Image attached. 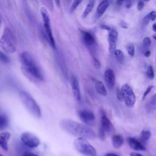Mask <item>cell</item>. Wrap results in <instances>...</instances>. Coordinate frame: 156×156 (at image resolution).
Masks as SVG:
<instances>
[{"label":"cell","mask_w":156,"mask_h":156,"mask_svg":"<svg viewBox=\"0 0 156 156\" xmlns=\"http://www.w3.org/2000/svg\"><path fill=\"white\" fill-rule=\"evenodd\" d=\"M120 26H121V27H122V28H124V29H127V24H126L125 22H124V21H121V22Z\"/></svg>","instance_id":"obj_39"},{"label":"cell","mask_w":156,"mask_h":156,"mask_svg":"<svg viewBox=\"0 0 156 156\" xmlns=\"http://www.w3.org/2000/svg\"><path fill=\"white\" fill-rule=\"evenodd\" d=\"M83 42L87 46H91L96 43V40L93 35L89 32L80 30Z\"/></svg>","instance_id":"obj_16"},{"label":"cell","mask_w":156,"mask_h":156,"mask_svg":"<svg viewBox=\"0 0 156 156\" xmlns=\"http://www.w3.org/2000/svg\"><path fill=\"white\" fill-rule=\"evenodd\" d=\"M100 113V124L99 130V137L101 140H104L106 135L113 134L115 129L112 122L108 118L103 108L99 110Z\"/></svg>","instance_id":"obj_5"},{"label":"cell","mask_w":156,"mask_h":156,"mask_svg":"<svg viewBox=\"0 0 156 156\" xmlns=\"http://www.w3.org/2000/svg\"><path fill=\"white\" fill-rule=\"evenodd\" d=\"M118 37V32L115 29H112L108 35V41L109 44L108 51L110 55H113L116 49V41Z\"/></svg>","instance_id":"obj_10"},{"label":"cell","mask_w":156,"mask_h":156,"mask_svg":"<svg viewBox=\"0 0 156 156\" xmlns=\"http://www.w3.org/2000/svg\"><path fill=\"white\" fill-rule=\"evenodd\" d=\"M100 27L102 29H104V30H108V31H110L112 29L111 27L109 26L106 25V24H101L100 26Z\"/></svg>","instance_id":"obj_38"},{"label":"cell","mask_w":156,"mask_h":156,"mask_svg":"<svg viewBox=\"0 0 156 156\" xmlns=\"http://www.w3.org/2000/svg\"><path fill=\"white\" fill-rule=\"evenodd\" d=\"M144 55L145 57H149V56L151 55V52H150V51L146 50V51L144 52Z\"/></svg>","instance_id":"obj_41"},{"label":"cell","mask_w":156,"mask_h":156,"mask_svg":"<svg viewBox=\"0 0 156 156\" xmlns=\"http://www.w3.org/2000/svg\"><path fill=\"white\" fill-rule=\"evenodd\" d=\"M104 156H119V155H118L114 153H107Z\"/></svg>","instance_id":"obj_43"},{"label":"cell","mask_w":156,"mask_h":156,"mask_svg":"<svg viewBox=\"0 0 156 156\" xmlns=\"http://www.w3.org/2000/svg\"><path fill=\"white\" fill-rule=\"evenodd\" d=\"M151 136V132L149 130H143L140 135V141L143 143L147 141Z\"/></svg>","instance_id":"obj_24"},{"label":"cell","mask_w":156,"mask_h":156,"mask_svg":"<svg viewBox=\"0 0 156 156\" xmlns=\"http://www.w3.org/2000/svg\"><path fill=\"white\" fill-rule=\"evenodd\" d=\"M40 13H41L42 20H43L47 40H48V42L49 43V44L51 45V46L53 49H56V43H55L53 34H52L51 20H50V17H49L48 12L45 7H43L40 9Z\"/></svg>","instance_id":"obj_7"},{"label":"cell","mask_w":156,"mask_h":156,"mask_svg":"<svg viewBox=\"0 0 156 156\" xmlns=\"http://www.w3.org/2000/svg\"><path fill=\"white\" fill-rule=\"evenodd\" d=\"M121 90L126 105L128 107H132L135 103L136 98L132 88L128 84L125 83L122 86Z\"/></svg>","instance_id":"obj_8"},{"label":"cell","mask_w":156,"mask_h":156,"mask_svg":"<svg viewBox=\"0 0 156 156\" xmlns=\"http://www.w3.org/2000/svg\"><path fill=\"white\" fill-rule=\"evenodd\" d=\"M150 19H149V17L148 16V15H146L143 19V24L144 25V26H146L150 21Z\"/></svg>","instance_id":"obj_35"},{"label":"cell","mask_w":156,"mask_h":156,"mask_svg":"<svg viewBox=\"0 0 156 156\" xmlns=\"http://www.w3.org/2000/svg\"><path fill=\"white\" fill-rule=\"evenodd\" d=\"M130 156H143V155H141V154H139V153L133 152H131V153L130 154Z\"/></svg>","instance_id":"obj_40"},{"label":"cell","mask_w":156,"mask_h":156,"mask_svg":"<svg viewBox=\"0 0 156 156\" xmlns=\"http://www.w3.org/2000/svg\"><path fill=\"white\" fill-rule=\"evenodd\" d=\"M124 142V139L122 136L119 134L113 135L112 137V144L114 148L119 149L120 148Z\"/></svg>","instance_id":"obj_18"},{"label":"cell","mask_w":156,"mask_h":156,"mask_svg":"<svg viewBox=\"0 0 156 156\" xmlns=\"http://www.w3.org/2000/svg\"><path fill=\"white\" fill-rule=\"evenodd\" d=\"M113 55L116 58V59L120 63H123L125 61V56L123 52L120 49H116L114 52Z\"/></svg>","instance_id":"obj_22"},{"label":"cell","mask_w":156,"mask_h":156,"mask_svg":"<svg viewBox=\"0 0 156 156\" xmlns=\"http://www.w3.org/2000/svg\"><path fill=\"white\" fill-rule=\"evenodd\" d=\"M74 146L76 151L84 156H97L95 148L82 137H78L74 141Z\"/></svg>","instance_id":"obj_6"},{"label":"cell","mask_w":156,"mask_h":156,"mask_svg":"<svg viewBox=\"0 0 156 156\" xmlns=\"http://www.w3.org/2000/svg\"><path fill=\"white\" fill-rule=\"evenodd\" d=\"M147 15H148L151 21H153L156 19V12L155 11H152L150 13H149Z\"/></svg>","instance_id":"obj_33"},{"label":"cell","mask_w":156,"mask_h":156,"mask_svg":"<svg viewBox=\"0 0 156 156\" xmlns=\"http://www.w3.org/2000/svg\"><path fill=\"white\" fill-rule=\"evenodd\" d=\"M152 29L154 32H156V23H154L153 25H152Z\"/></svg>","instance_id":"obj_44"},{"label":"cell","mask_w":156,"mask_h":156,"mask_svg":"<svg viewBox=\"0 0 156 156\" xmlns=\"http://www.w3.org/2000/svg\"><path fill=\"white\" fill-rule=\"evenodd\" d=\"M20 60L22 72L29 79L35 82L43 81V76L30 53L26 51L21 53Z\"/></svg>","instance_id":"obj_2"},{"label":"cell","mask_w":156,"mask_h":156,"mask_svg":"<svg viewBox=\"0 0 156 156\" xmlns=\"http://www.w3.org/2000/svg\"><path fill=\"white\" fill-rule=\"evenodd\" d=\"M146 108L148 112H151L156 109V93L152 96L149 102L146 105Z\"/></svg>","instance_id":"obj_21"},{"label":"cell","mask_w":156,"mask_h":156,"mask_svg":"<svg viewBox=\"0 0 156 156\" xmlns=\"http://www.w3.org/2000/svg\"><path fill=\"white\" fill-rule=\"evenodd\" d=\"M82 1L83 0H74L70 7V12H74L76 9V8L80 4Z\"/></svg>","instance_id":"obj_26"},{"label":"cell","mask_w":156,"mask_h":156,"mask_svg":"<svg viewBox=\"0 0 156 156\" xmlns=\"http://www.w3.org/2000/svg\"><path fill=\"white\" fill-rule=\"evenodd\" d=\"M146 75L147 77L150 79H153L154 78V72L152 66H149L146 71Z\"/></svg>","instance_id":"obj_28"},{"label":"cell","mask_w":156,"mask_h":156,"mask_svg":"<svg viewBox=\"0 0 156 156\" xmlns=\"http://www.w3.org/2000/svg\"><path fill=\"white\" fill-rule=\"evenodd\" d=\"M20 139L25 145L31 148L37 147L40 144V140L38 137L30 132H23L21 135Z\"/></svg>","instance_id":"obj_9"},{"label":"cell","mask_w":156,"mask_h":156,"mask_svg":"<svg viewBox=\"0 0 156 156\" xmlns=\"http://www.w3.org/2000/svg\"><path fill=\"white\" fill-rule=\"evenodd\" d=\"M109 5V1L108 0H102L98 5L96 9V16L98 18L101 16Z\"/></svg>","instance_id":"obj_17"},{"label":"cell","mask_w":156,"mask_h":156,"mask_svg":"<svg viewBox=\"0 0 156 156\" xmlns=\"http://www.w3.org/2000/svg\"><path fill=\"white\" fill-rule=\"evenodd\" d=\"M22 156H38V155H37L36 154L33 153V152H29V151H26L23 153Z\"/></svg>","instance_id":"obj_37"},{"label":"cell","mask_w":156,"mask_h":156,"mask_svg":"<svg viewBox=\"0 0 156 156\" xmlns=\"http://www.w3.org/2000/svg\"><path fill=\"white\" fill-rule=\"evenodd\" d=\"M154 88V86L153 85H149L147 88V89L145 90V91H144V94H143V99L144 100L145 98H146V97L147 96V95L151 92V91L152 90V89Z\"/></svg>","instance_id":"obj_32"},{"label":"cell","mask_w":156,"mask_h":156,"mask_svg":"<svg viewBox=\"0 0 156 156\" xmlns=\"http://www.w3.org/2000/svg\"><path fill=\"white\" fill-rule=\"evenodd\" d=\"M0 59L1 62L4 63H9L10 62V59L9 57L2 51H1L0 52Z\"/></svg>","instance_id":"obj_27"},{"label":"cell","mask_w":156,"mask_h":156,"mask_svg":"<svg viewBox=\"0 0 156 156\" xmlns=\"http://www.w3.org/2000/svg\"><path fill=\"white\" fill-rule=\"evenodd\" d=\"M19 97L26 108L34 116L40 118L41 112L40 108L33 97L24 90L19 92Z\"/></svg>","instance_id":"obj_4"},{"label":"cell","mask_w":156,"mask_h":156,"mask_svg":"<svg viewBox=\"0 0 156 156\" xmlns=\"http://www.w3.org/2000/svg\"><path fill=\"white\" fill-rule=\"evenodd\" d=\"M134 0H126V7L127 9H130L133 2Z\"/></svg>","instance_id":"obj_36"},{"label":"cell","mask_w":156,"mask_h":156,"mask_svg":"<svg viewBox=\"0 0 156 156\" xmlns=\"http://www.w3.org/2000/svg\"><path fill=\"white\" fill-rule=\"evenodd\" d=\"M127 141L129 146L133 150H135V151L146 150V148L144 146L143 144V143L140 141H138L134 138L128 137L127 138Z\"/></svg>","instance_id":"obj_14"},{"label":"cell","mask_w":156,"mask_h":156,"mask_svg":"<svg viewBox=\"0 0 156 156\" xmlns=\"http://www.w3.org/2000/svg\"><path fill=\"white\" fill-rule=\"evenodd\" d=\"M70 83L74 99L77 101H80L81 100V93L77 79L75 76H72L70 79Z\"/></svg>","instance_id":"obj_11"},{"label":"cell","mask_w":156,"mask_h":156,"mask_svg":"<svg viewBox=\"0 0 156 156\" xmlns=\"http://www.w3.org/2000/svg\"><path fill=\"white\" fill-rule=\"evenodd\" d=\"M151 44V40L149 37H145L144 38L143 40V45L144 48H147Z\"/></svg>","instance_id":"obj_29"},{"label":"cell","mask_w":156,"mask_h":156,"mask_svg":"<svg viewBox=\"0 0 156 156\" xmlns=\"http://www.w3.org/2000/svg\"><path fill=\"white\" fill-rule=\"evenodd\" d=\"M60 126L63 130L73 136L88 140L96 138V133L91 127L71 119H62Z\"/></svg>","instance_id":"obj_1"},{"label":"cell","mask_w":156,"mask_h":156,"mask_svg":"<svg viewBox=\"0 0 156 156\" xmlns=\"http://www.w3.org/2000/svg\"><path fill=\"white\" fill-rule=\"evenodd\" d=\"M1 156H3V155H2V154H1Z\"/></svg>","instance_id":"obj_48"},{"label":"cell","mask_w":156,"mask_h":156,"mask_svg":"<svg viewBox=\"0 0 156 156\" xmlns=\"http://www.w3.org/2000/svg\"><path fill=\"white\" fill-rule=\"evenodd\" d=\"M125 1H126V0H116V4H117L118 5H121L122 4V3H123Z\"/></svg>","instance_id":"obj_42"},{"label":"cell","mask_w":156,"mask_h":156,"mask_svg":"<svg viewBox=\"0 0 156 156\" xmlns=\"http://www.w3.org/2000/svg\"><path fill=\"white\" fill-rule=\"evenodd\" d=\"M9 120L8 118L5 114H1L0 116V129L3 130L8 126Z\"/></svg>","instance_id":"obj_23"},{"label":"cell","mask_w":156,"mask_h":156,"mask_svg":"<svg viewBox=\"0 0 156 156\" xmlns=\"http://www.w3.org/2000/svg\"><path fill=\"white\" fill-rule=\"evenodd\" d=\"M153 38L156 40V35H154V36H153Z\"/></svg>","instance_id":"obj_46"},{"label":"cell","mask_w":156,"mask_h":156,"mask_svg":"<svg viewBox=\"0 0 156 156\" xmlns=\"http://www.w3.org/2000/svg\"><path fill=\"white\" fill-rule=\"evenodd\" d=\"M16 40L15 35L8 27H5L0 40L1 49L6 53L12 54L16 51Z\"/></svg>","instance_id":"obj_3"},{"label":"cell","mask_w":156,"mask_h":156,"mask_svg":"<svg viewBox=\"0 0 156 156\" xmlns=\"http://www.w3.org/2000/svg\"><path fill=\"white\" fill-rule=\"evenodd\" d=\"M79 116L81 121L87 124L92 122L95 119L94 113L88 110H83L79 111Z\"/></svg>","instance_id":"obj_12"},{"label":"cell","mask_w":156,"mask_h":156,"mask_svg":"<svg viewBox=\"0 0 156 156\" xmlns=\"http://www.w3.org/2000/svg\"><path fill=\"white\" fill-rule=\"evenodd\" d=\"M144 2L141 0L139 1L138 4H137V9L138 10L141 11L143 10V9L144 8Z\"/></svg>","instance_id":"obj_34"},{"label":"cell","mask_w":156,"mask_h":156,"mask_svg":"<svg viewBox=\"0 0 156 156\" xmlns=\"http://www.w3.org/2000/svg\"><path fill=\"white\" fill-rule=\"evenodd\" d=\"M116 98L119 101H123V97H122V94L121 92V90L119 89H116Z\"/></svg>","instance_id":"obj_31"},{"label":"cell","mask_w":156,"mask_h":156,"mask_svg":"<svg viewBox=\"0 0 156 156\" xmlns=\"http://www.w3.org/2000/svg\"><path fill=\"white\" fill-rule=\"evenodd\" d=\"M95 88L96 91L102 96H106L107 95V91L105 86L102 82L96 80L95 82Z\"/></svg>","instance_id":"obj_19"},{"label":"cell","mask_w":156,"mask_h":156,"mask_svg":"<svg viewBox=\"0 0 156 156\" xmlns=\"http://www.w3.org/2000/svg\"><path fill=\"white\" fill-rule=\"evenodd\" d=\"M55 3L57 4V5H60V0H54Z\"/></svg>","instance_id":"obj_45"},{"label":"cell","mask_w":156,"mask_h":156,"mask_svg":"<svg viewBox=\"0 0 156 156\" xmlns=\"http://www.w3.org/2000/svg\"><path fill=\"white\" fill-rule=\"evenodd\" d=\"M93 64L94 67L96 69H99L101 68V63L99 62V60L94 56L93 57Z\"/></svg>","instance_id":"obj_30"},{"label":"cell","mask_w":156,"mask_h":156,"mask_svg":"<svg viewBox=\"0 0 156 156\" xmlns=\"http://www.w3.org/2000/svg\"><path fill=\"white\" fill-rule=\"evenodd\" d=\"M104 79L107 87L112 89L115 84V76L112 69L107 68L104 73Z\"/></svg>","instance_id":"obj_13"},{"label":"cell","mask_w":156,"mask_h":156,"mask_svg":"<svg viewBox=\"0 0 156 156\" xmlns=\"http://www.w3.org/2000/svg\"><path fill=\"white\" fill-rule=\"evenodd\" d=\"M94 3H95L94 0H90L88 2L87 5H86V7L85 8L84 11L82 13V18H85L91 12L93 9L94 7Z\"/></svg>","instance_id":"obj_20"},{"label":"cell","mask_w":156,"mask_h":156,"mask_svg":"<svg viewBox=\"0 0 156 156\" xmlns=\"http://www.w3.org/2000/svg\"><path fill=\"white\" fill-rule=\"evenodd\" d=\"M145 1H150V0H144Z\"/></svg>","instance_id":"obj_47"},{"label":"cell","mask_w":156,"mask_h":156,"mask_svg":"<svg viewBox=\"0 0 156 156\" xmlns=\"http://www.w3.org/2000/svg\"><path fill=\"white\" fill-rule=\"evenodd\" d=\"M11 137V134L8 132H3L0 134V146L4 151H7L9 149L8 142Z\"/></svg>","instance_id":"obj_15"},{"label":"cell","mask_w":156,"mask_h":156,"mask_svg":"<svg viewBox=\"0 0 156 156\" xmlns=\"http://www.w3.org/2000/svg\"><path fill=\"white\" fill-rule=\"evenodd\" d=\"M127 52L130 57H133L135 54V48L132 43H129L126 46Z\"/></svg>","instance_id":"obj_25"}]
</instances>
